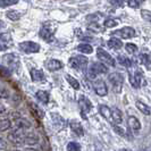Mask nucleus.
Instances as JSON below:
<instances>
[{"instance_id": "obj_1", "label": "nucleus", "mask_w": 151, "mask_h": 151, "mask_svg": "<svg viewBox=\"0 0 151 151\" xmlns=\"http://www.w3.org/2000/svg\"><path fill=\"white\" fill-rule=\"evenodd\" d=\"M108 81H109V83L111 84L114 92L121 93L122 90H123V84H124V75L123 74L117 73V72L111 73L108 76Z\"/></svg>"}, {"instance_id": "obj_2", "label": "nucleus", "mask_w": 151, "mask_h": 151, "mask_svg": "<svg viewBox=\"0 0 151 151\" xmlns=\"http://www.w3.org/2000/svg\"><path fill=\"white\" fill-rule=\"evenodd\" d=\"M2 63L8 67L10 70H16L19 65V59L15 53H5L2 56Z\"/></svg>"}, {"instance_id": "obj_3", "label": "nucleus", "mask_w": 151, "mask_h": 151, "mask_svg": "<svg viewBox=\"0 0 151 151\" xmlns=\"http://www.w3.org/2000/svg\"><path fill=\"white\" fill-rule=\"evenodd\" d=\"M25 132L23 129H16L12 131L8 134V140L15 145H23L24 144V139H25Z\"/></svg>"}, {"instance_id": "obj_4", "label": "nucleus", "mask_w": 151, "mask_h": 151, "mask_svg": "<svg viewBox=\"0 0 151 151\" xmlns=\"http://www.w3.org/2000/svg\"><path fill=\"white\" fill-rule=\"evenodd\" d=\"M19 49L21 51H23L24 53H35L40 51V45H38L37 42L33 41H24L19 43Z\"/></svg>"}, {"instance_id": "obj_5", "label": "nucleus", "mask_w": 151, "mask_h": 151, "mask_svg": "<svg viewBox=\"0 0 151 151\" xmlns=\"http://www.w3.org/2000/svg\"><path fill=\"white\" fill-rule=\"evenodd\" d=\"M97 57H98L99 60L101 63H104L105 65H108L110 67H115V65H116L115 59L110 56V53H108L106 50H104L101 48L97 49Z\"/></svg>"}, {"instance_id": "obj_6", "label": "nucleus", "mask_w": 151, "mask_h": 151, "mask_svg": "<svg viewBox=\"0 0 151 151\" xmlns=\"http://www.w3.org/2000/svg\"><path fill=\"white\" fill-rule=\"evenodd\" d=\"M69 65L72 66L73 68H75V69H84V68L88 66V58L86 57H84V56H76V57H72L69 60Z\"/></svg>"}, {"instance_id": "obj_7", "label": "nucleus", "mask_w": 151, "mask_h": 151, "mask_svg": "<svg viewBox=\"0 0 151 151\" xmlns=\"http://www.w3.org/2000/svg\"><path fill=\"white\" fill-rule=\"evenodd\" d=\"M135 33L136 32L133 27H131V26H125V27H122L119 30L113 32L111 35H115V38L118 37V38H121V39H131V38H133V37H135Z\"/></svg>"}, {"instance_id": "obj_8", "label": "nucleus", "mask_w": 151, "mask_h": 151, "mask_svg": "<svg viewBox=\"0 0 151 151\" xmlns=\"http://www.w3.org/2000/svg\"><path fill=\"white\" fill-rule=\"evenodd\" d=\"M108 72V67L104 63H93L89 67V74L92 77H96L99 74H105Z\"/></svg>"}, {"instance_id": "obj_9", "label": "nucleus", "mask_w": 151, "mask_h": 151, "mask_svg": "<svg viewBox=\"0 0 151 151\" xmlns=\"http://www.w3.org/2000/svg\"><path fill=\"white\" fill-rule=\"evenodd\" d=\"M93 89H94V92L100 96V97H105L108 93V88H107V84L104 80L101 78H98L94 81L93 83Z\"/></svg>"}, {"instance_id": "obj_10", "label": "nucleus", "mask_w": 151, "mask_h": 151, "mask_svg": "<svg viewBox=\"0 0 151 151\" xmlns=\"http://www.w3.org/2000/svg\"><path fill=\"white\" fill-rule=\"evenodd\" d=\"M14 125L16 126V129H29L32 127V124L29 119L24 118V117H15L14 118Z\"/></svg>"}, {"instance_id": "obj_11", "label": "nucleus", "mask_w": 151, "mask_h": 151, "mask_svg": "<svg viewBox=\"0 0 151 151\" xmlns=\"http://www.w3.org/2000/svg\"><path fill=\"white\" fill-rule=\"evenodd\" d=\"M142 78L143 76L141 74V72L136 70L135 73L133 74H129V82H131V85L135 89H139L141 86V83H142Z\"/></svg>"}, {"instance_id": "obj_12", "label": "nucleus", "mask_w": 151, "mask_h": 151, "mask_svg": "<svg viewBox=\"0 0 151 151\" xmlns=\"http://www.w3.org/2000/svg\"><path fill=\"white\" fill-rule=\"evenodd\" d=\"M30 75L32 81L34 82H45V73L40 69H37V68H32L30 72Z\"/></svg>"}, {"instance_id": "obj_13", "label": "nucleus", "mask_w": 151, "mask_h": 151, "mask_svg": "<svg viewBox=\"0 0 151 151\" xmlns=\"http://www.w3.org/2000/svg\"><path fill=\"white\" fill-rule=\"evenodd\" d=\"M78 106H80V108H81L82 114L84 115V114L91 111L92 104H91V101L88 98H85V97H81V98L78 99Z\"/></svg>"}, {"instance_id": "obj_14", "label": "nucleus", "mask_w": 151, "mask_h": 151, "mask_svg": "<svg viewBox=\"0 0 151 151\" xmlns=\"http://www.w3.org/2000/svg\"><path fill=\"white\" fill-rule=\"evenodd\" d=\"M47 68L51 72H56V70H59L64 67V64L61 60H58V59H50V60L47 61Z\"/></svg>"}, {"instance_id": "obj_15", "label": "nucleus", "mask_w": 151, "mask_h": 151, "mask_svg": "<svg viewBox=\"0 0 151 151\" xmlns=\"http://www.w3.org/2000/svg\"><path fill=\"white\" fill-rule=\"evenodd\" d=\"M127 125H129V129L134 132H139L141 129V123L135 116H129L127 118Z\"/></svg>"}, {"instance_id": "obj_16", "label": "nucleus", "mask_w": 151, "mask_h": 151, "mask_svg": "<svg viewBox=\"0 0 151 151\" xmlns=\"http://www.w3.org/2000/svg\"><path fill=\"white\" fill-rule=\"evenodd\" d=\"M40 139L35 133H26L25 134V139H24V143L29 144V145H34L38 144Z\"/></svg>"}, {"instance_id": "obj_17", "label": "nucleus", "mask_w": 151, "mask_h": 151, "mask_svg": "<svg viewBox=\"0 0 151 151\" xmlns=\"http://www.w3.org/2000/svg\"><path fill=\"white\" fill-rule=\"evenodd\" d=\"M111 119L115 124H121L123 122V113L117 107L111 108Z\"/></svg>"}, {"instance_id": "obj_18", "label": "nucleus", "mask_w": 151, "mask_h": 151, "mask_svg": "<svg viewBox=\"0 0 151 151\" xmlns=\"http://www.w3.org/2000/svg\"><path fill=\"white\" fill-rule=\"evenodd\" d=\"M69 126H70V129H72L77 136H83V134H84L83 126H82L78 122H70V123H69Z\"/></svg>"}, {"instance_id": "obj_19", "label": "nucleus", "mask_w": 151, "mask_h": 151, "mask_svg": "<svg viewBox=\"0 0 151 151\" xmlns=\"http://www.w3.org/2000/svg\"><path fill=\"white\" fill-rule=\"evenodd\" d=\"M40 38L43 39L47 42H50L52 40V32L49 27L47 26H43L41 30H40Z\"/></svg>"}, {"instance_id": "obj_20", "label": "nucleus", "mask_w": 151, "mask_h": 151, "mask_svg": "<svg viewBox=\"0 0 151 151\" xmlns=\"http://www.w3.org/2000/svg\"><path fill=\"white\" fill-rule=\"evenodd\" d=\"M135 107L139 109V111H141V113L143 114V115H147V116H149L151 114V108L147 104H144L142 101H136L135 102Z\"/></svg>"}, {"instance_id": "obj_21", "label": "nucleus", "mask_w": 151, "mask_h": 151, "mask_svg": "<svg viewBox=\"0 0 151 151\" xmlns=\"http://www.w3.org/2000/svg\"><path fill=\"white\" fill-rule=\"evenodd\" d=\"M99 113L101 114L106 119L111 121V109L107 105H100L99 106Z\"/></svg>"}, {"instance_id": "obj_22", "label": "nucleus", "mask_w": 151, "mask_h": 151, "mask_svg": "<svg viewBox=\"0 0 151 151\" xmlns=\"http://www.w3.org/2000/svg\"><path fill=\"white\" fill-rule=\"evenodd\" d=\"M107 45H108V47L110 49H113V50H118V49H121L122 47H123V42H122L119 39L111 38L107 42Z\"/></svg>"}, {"instance_id": "obj_23", "label": "nucleus", "mask_w": 151, "mask_h": 151, "mask_svg": "<svg viewBox=\"0 0 151 151\" xmlns=\"http://www.w3.org/2000/svg\"><path fill=\"white\" fill-rule=\"evenodd\" d=\"M35 97L38 99L40 102L42 104H48L49 102V93L45 90H39L37 93H35Z\"/></svg>"}, {"instance_id": "obj_24", "label": "nucleus", "mask_w": 151, "mask_h": 151, "mask_svg": "<svg viewBox=\"0 0 151 151\" xmlns=\"http://www.w3.org/2000/svg\"><path fill=\"white\" fill-rule=\"evenodd\" d=\"M76 49H77V51H80L81 53H88V55H90V53L93 52V48L89 43H80V45L76 47Z\"/></svg>"}, {"instance_id": "obj_25", "label": "nucleus", "mask_w": 151, "mask_h": 151, "mask_svg": "<svg viewBox=\"0 0 151 151\" xmlns=\"http://www.w3.org/2000/svg\"><path fill=\"white\" fill-rule=\"evenodd\" d=\"M8 40H10V37L8 34H0V51H6L8 49Z\"/></svg>"}, {"instance_id": "obj_26", "label": "nucleus", "mask_w": 151, "mask_h": 151, "mask_svg": "<svg viewBox=\"0 0 151 151\" xmlns=\"http://www.w3.org/2000/svg\"><path fill=\"white\" fill-rule=\"evenodd\" d=\"M117 63H119L122 66H124V67H131L132 64H133L129 58H127L126 56H123V55H119L117 57Z\"/></svg>"}, {"instance_id": "obj_27", "label": "nucleus", "mask_w": 151, "mask_h": 151, "mask_svg": "<svg viewBox=\"0 0 151 151\" xmlns=\"http://www.w3.org/2000/svg\"><path fill=\"white\" fill-rule=\"evenodd\" d=\"M66 81H67L68 84H69L74 90H78V89H80V83H78V81L76 80L75 77H73V76H70V75H66Z\"/></svg>"}, {"instance_id": "obj_28", "label": "nucleus", "mask_w": 151, "mask_h": 151, "mask_svg": "<svg viewBox=\"0 0 151 151\" xmlns=\"http://www.w3.org/2000/svg\"><path fill=\"white\" fill-rule=\"evenodd\" d=\"M12 127V122L8 118H2L0 119V132H5Z\"/></svg>"}, {"instance_id": "obj_29", "label": "nucleus", "mask_w": 151, "mask_h": 151, "mask_svg": "<svg viewBox=\"0 0 151 151\" xmlns=\"http://www.w3.org/2000/svg\"><path fill=\"white\" fill-rule=\"evenodd\" d=\"M6 17H8L10 21H19L21 19V14L18 13V12H16V10H8L7 13H6Z\"/></svg>"}, {"instance_id": "obj_30", "label": "nucleus", "mask_w": 151, "mask_h": 151, "mask_svg": "<svg viewBox=\"0 0 151 151\" xmlns=\"http://www.w3.org/2000/svg\"><path fill=\"white\" fill-rule=\"evenodd\" d=\"M144 2V0H127V5L131 8H140V6Z\"/></svg>"}, {"instance_id": "obj_31", "label": "nucleus", "mask_w": 151, "mask_h": 151, "mask_svg": "<svg viewBox=\"0 0 151 151\" xmlns=\"http://www.w3.org/2000/svg\"><path fill=\"white\" fill-rule=\"evenodd\" d=\"M67 151H80L81 150V144L77 142H69L66 147Z\"/></svg>"}, {"instance_id": "obj_32", "label": "nucleus", "mask_w": 151, "mask_h": 151, "mask_svg": "<svg viewBox=\"0 0 151 151\" xmlns=\"http://www.w3.org/2000/svg\"><path fill=\"white\" fill-rule=\"evenodd\" d=\"M18 0H0V8H6L9 6L16 5Z\"/></svg>"}, {"instance_id": "obj_33", "label": "nucleus", "mask_w": 151, "mask_h": 151, "mask_svg": "<svg viewBox=\"0 0 151 151\" xmlns=\"http://www.w3.org/2000/svg\"><path fill=\"white\" fill-rule=\"evenodd\" d=\"M125 49L129 53H135L137 52V45H134V43H126L125 45Z\"/></svg>"}, {"instance_id": "obj_34", "label": "nucleus", "mask_w": 151, "mask_h": 151, "mask_svg": "<svg viewBox=\"0 0 151 151\" xmlns=\"http://www.w3.org/2000/svg\"><path fill=\"white\" fill-rule=\"evenodd\" d=\"M141 16L144 21L151 23V12L150 10H147V9H142L141 10Z\"/></svg>"}, {"instance_id": "obj_35", "label": "nucleus", "mask_w": 151, "mask_h": 151, "mask_svg": "<svg viewBox=\"0 0 151 151\" xmlns=\"http://www.w3.org/2000/svg\"><path fill=\"white\" fill-rule=\"evenodd\" d=\"M104 25L106 27H114V26H117L118 25V22L113 19V18H107L106 21H105V23H104Z\"/></svg>"}, {"instance_id": "obj_36", "label": "nucleus", "mask_w": 151, "mask_h": 151, "mask_svg": "<svg viewBox=\"0 0 151 151\" xmlns=\"http://www.w3.org/2000/svg\"><path fill=\"white\" fill-rule=\"evenodd\" d=\"M113 129H114V132H115L116 134H118L119 136H126V132L124 131V129H122L121 126H118V125H114Z\"/></svg>"}, {"instance_id": "obj_37", "label": "nucleus", "mask_w": 151, "mask_h": 151, "mask_svg": "<svg viewBox=\"0 0 151 151\" xmlns=\"http://www.w3.org/2000/svg\"><path fill=\"white\" fill-rule=\"evenodd\" d=\"M9 91L6 88H2L0 86V99H8L9 98Z\"/></svg>"}, {"instance_id": "obj_38", "label": "nucleus", "mask_w": 151, "mask_h": 151, "mask_svg": "<svg viewBox=\"0 0 151 151\" xmlns=\"http://www.w3.org/2000/svg\"><path fill=\"white\" fill-rule=\"evenodd\" d=\"M109 2L115 7H122L125 4V0H109Z\"/></svg>"}, {"instance_id": "obj_39", "label": "nucleus", "mask_w": 151, "mask_h": 151, "mask_svg": "<svg viewBox=\"0 0 151 151\" xmlns=\"http://www.w3.org/2000/svg\"><path fill=\"white\" fill-rule=\"evenodd\" d=\"M89 30L93 31V32H100V31H101V27H99V24L93 23V24L89 25Z\"/></svg>"}, {"instance_id": "obj_40", "label": "nucleus", "mask_w": 151, "mask_h": 151, "mask_svg": "<svg viewBox=\"0 0 151 151\" xmlns=\"http://www.w3.org/2000/svg\"><path fill=\"white\" fill-rule=\"evenodd\" d=\"M0 70H1V74L2 75H5V76H10V69H8V68H5V67H0Z\"/></svg>"}, {"instance_id": "obj_41", "label": "nucleus", "mask_w": 151, "mask_h": 151, "mask_svg": "<svg viewBox=\"0 0 151 151\" xmlns=\"http://www.w3.org/2000/svg\"><path fill=\"white\" fill-rule=\"evenodd\" d=\"M7 149V143L4 139L0 137V150H6Z\"/></svg>"}, {"instance_id": "obj_42", "label": "nucleus", "mask_w": 151, "mask_h": 151, "mask_svg": "<svg viewBox=\"0 0 151 151\" xmlns=\"http://www.w3.org/2000/svg\"><path fill=\"white\" fill-rule=\"evenodd\" d=\"M6 110H7V109H6V107L4 106V105H0V116L6 113Z\"/></svg>"}, {"instance_id": "obj_43", "label": "nucleus", "mask_w": 151, "mask_h": 151, "mask_svg": "<svg viewBox=\"0 0 151 151\" xmlns=\"http://www.w3.org/2000/svg\"><path fill=\"white\" fill-rule=\"evenodd\" d=\"M5 27H6V23L0 19V29H5Z\"/></svg>"}, {"instance_id": "obj_44", "label": "nucleus", "mask_w": 151, "mask_h": 151, "mask_svg": "<svg viewBox=\"0 0 151 151\" xmlns=\"http://www.w3.org/2000/svg\"><path fill=\"white\" fill-rule=\"evenodd\" d=\"M23 151H39L37 150V149H34V148H25Z\"/></svg>"}, {"instance_id": "obj_45", "label": "nucleus", "mask_w": 151, "mask_h": 151, "mask_svg": "<svg viewBox=\"0 0 151 151\" xmlns=\"http://www.w3.org/2000/svg\"><path fill=\"white\" fill-rule=\"evenodd\" d=\"M119 151H131V150H127V149H122V150H119Z\"/></svg>"}, {"instance_id": "obj_46", "label": "nucleus", "mask_w": 151, "mask_h": 151, "mask_svg": "<svg viewBox=\"0 0 151 151\" xmlns=\"http://www.w3.org/2000/svg\"><path fill=\"white\" fill-rule=\"evenodd\" d=\"M15 151H17V150H15Z\"/></svg>"}]
</instances>
